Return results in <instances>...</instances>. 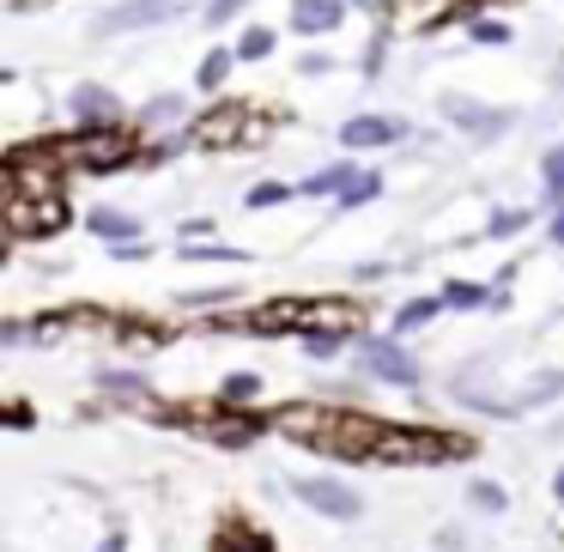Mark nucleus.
<instances>
[{
    "instance_id": "f257e3e1",
    "label": "nucleus",
    "mask_w": 564,
    "mask_h": 552,
    "mask_svg": "<svg viewBox=\"0 0 564 552\" xmlns=\"http://www.w3.org/2000/svg\"><path fill=\"white\" fill-rule=\"evenodd\" d=\"M273 431H285L292 443L316 455H340V462H377V437L382 425L365 413H346V407H285L273 413Z\"/></svg>"
},
{
    "instance_id": "f03ea898",
    "label": "nucleus",
    "mask_w": 564,
    "mask_h": 552,
    "mask_svg": "<svg viewBox=\"0 0 564 552\" xmlns=\"http://www.w3.org/2000/svg\"><path fill=\"white\" fill-rule=\"evenodd\" d=\"M467 437L449 431H406V425H382L377 437V462H401V467H437V462H462Z\"/></svg>"
},
{
    "instance_id": "7ed1b4c3",
    "label": "nucleus",
    "mask_w": 564,
    "mask_h": 552,
    "mask_svg": "<svg viewBox=\"0 0 564 552\" xmlns=\"http://www.w3.org/2000/svg\"><path fill=\"white\" fill-rule=\"evenodd\" d=\"M62 159L79 164V171H122V164L134 159V134H122L116 122H98V128H86V134L62 140Z\"/></svg>"
},
{
    "instance_id": "20e7f679",
    "label": "nucleus",
    "mask_w": 564,
    "mask_h": 552,
    "mask_svg": "<svg viewBox=\"0 0 564 552\" xmlns=\"http://www.w3.org/2000/svg\"><path fill=\"white\" fill-rule=\"evenodd\" d=\"M292 498L297 504H310L316 516H328V522H358V491L352 486H340V479H328V474H297L292 479Z\"/></svg>"
},
{
    "instance_id": "39448f33",
    "label": "nucleus",
    "mask_w": 564,
    "mask_h": 552,
    "mask_svg": "<svg viewBox=\"0 0 564 552\" xmlns=\"http://www.w3.org/2000/svg\"><path fill=\"white\" fill-rule=\"evenodd\" d=\"M62 147H19L7 152V183L19 195H55V171H62Z\"/></svg>"
},
{
    "instance_id": "423d86ee",
    "label": "nucleus",
    "mask_w": 564,
    "mask_h": 552,
    "mask_svg": "<svg viewBox=\"0 0 564 552\" xmlns=\"http://www.w3.org/2000/svg\"><path fill=\"white\" fill-rule=\"evenodd\" d=\"M67 213H62V195H7V231L13 237H50L62 231Z\"/></svg>"
},
{
    "instance_id": "0eeeda50",
    "label": "nucleus",
    "mask_w": 564,
    "mask_h": 552,
    "mask_svg": "<svg viewBox=\"0 0 564 552\" xmlns=\"http://www.w3.org/2000/svg\"><path fill=\"white\" fill-rule=\"evenodd\" d=\"M200 0H122V7H110V13L98 19V31H147V25H171V19L195 13Z\"/></svg>"
},
{
    "instance_id": "6e6552de",
    "label": "nucleus",
    "mask_w": 564,
    "mask_h": 552,
    "mask_svg": "<svg viewBox=\"0 0 564 552\" xmlns=\"http://www.w3.org/2000/svg\"><path fill=\"white\" fill-rule=\"evenodd\" d=\"M437 110L449 116L462 134H474V140H498L503 128H510V110H491V104H479V98H462V91H443L437 98Z\"/></svg>"
},
{
    "instance_id": "1a4fd4ad",
    "label": "nucleus",
    "mask_w": 564,
    "mask_h": 552,
    "mask_svg": "<svg viewBox=\"0 0 564 552\" xmlns=\"http://www.w3.org/2000/svg\"><path fill=\"white\" fill-rule=\"evenodd\" d=\"M249 134V116L237 110V104H225V110H207V116H195V128H188V140L195 147H237V140Z\"/></svg>"
},
{
    "instance_id": "9d476101",
    "label": "nucleus",
    "mask_w": 564,
    "mask_h": 552,
    "mask_svg": "<svg viewBox=\"0 0 564 552\" xmlns=\"http://www.w3.org/2000/svg\"><path fill=\"white\" fill-rule=\"evenodd\" d=\"M365 370H370V377H382V382H401V389H413V382H419L413 353H401L394 340H365Z\"/></svg>"
},
{
    "instance_id": "9b49d317",
    "label": "nucleus",
    "mask_w": 564,
    "mask_h": 552,
    "mask_svg": "<svg viewBox=\"0 0 564 552\" xmlns=\"http://www.w3.org/2000/svg\"><path fill=\"white\" fill-rule=\"evenodd\" d=\"M401 134H406L401 116H352V122L340 128V147L365 152V147H389V140H401Z\"/></svg>"
},
{
    "instance_id": "f8f14e48",
    "label": "nucleus",
    "mask_w": 564,
    "mask_h": 552,
    "mask_svg": "<svg viewBox=\"0 0 564 552\" xmlns=\"http://www.w3.org/2000/svg\"><path fill=\"white\" fill-rule=\"evenodd\" d=\"M346 0H292V31L304 37H322V31H340Z\"/></svg>"
},
{
    "instance_id": "ddd939ff",
    "label": "nucleus",
    "mask_w": 564,
    "mask_h": 552,
    "mask_svg": "<svg viewBox=\"0 0 564 552\" xmlns=\"http://www.w3.org/2000/svg\"><path fill=\"white\" fill-rule=\"evenodd\" d=\"M552 394H564V370H540V377H528L516 394H503V413L498 419H516V413H528V407L552 401Z\"/></svg>"
},
{
    "instance_id": "4468645a",
    "label": "nucleus",
    "mask_w": 564,
    "mask_h": 552,
    "mask_svg": "<svg viewBox=\"0 0 564 552\" xmlns=\"http://www.w3.org/2000/svg\"><path fill=\"white\" fill-rule=\"evenodd\" d=\"M86 225H91V237H104V243H134V237H140V219H134V213H122V207H98Z\"/></svg>"
},
{
    "instance_id": "2eb2a0df",
    "label": "nucleus",
    "mask_w": 564,
    "mask_h": 552,
    "mask_svg": "<svg viewBox=\"0 0 564 552\" xmlns=\"http://www.w3.org/2000/svg\"><path fill=\"white\" fill-rule=\"evenodd\" d=\"M249 328L256 334H280V328H304V304H292V297H280V304H261L256 316H249Z\"/></svg>"
},
{
    "instance_id": "dca6fc26",
    "label": "nucleus",
    "mask_w": 564,
    "mask_h": 552,
    "mask_svg": "<svg viewBox=\"0 0 564 552\" xmlns=\"http://www.w3.org/2000/svg\"><path fill=\"white\" fill-rule=\"evenodd\" d=\"M74 116H79L86 128H98V122H116V98H110L104 86H79V91H74Z\"/></svg>"
},
{
    "instance_id": "f3484780",
    "label": "nucleus",
    "mask_w": 564,
    "mask_h": 552,
    "mask_svg": "<svg viewBox=\"0 0 564 552\" xmlns=\"http://www.w3.org/2000/svg\"><path fill=\"white\" fill-rule=\"evenodd\" d=\"M200 431H207L213 443H225V450H243L261 431V419H200Z\"/></svg>"
},
{
    "instance_id": "a211bd4d",
    "label": "nucleus",
    "mask_w": 564,
    "mask_h": 552,
    "mask_svg": "<svg viewBox=\"0 0 564 552\" xmlns=\"http://www.w3.org/2000/svg\"><path fill=\"white\" fill-rule=\"evenodd\" d=\"M316 328H352L358 334V310L352 304H304V334Z\"/></svg>"
},
{
    "instance_id": "6ab92c4d",
    "label": "nucleus",
    "mask_w": 564,
    "mask_h": 552,
    "mask_svg": "<svg viewBox=\"0 0 564 552\" xmlns=\"http://www.w3.org/2000/svg\"><path fill=\"white\" fill-rule=\"evenodd\" d=\"M443 13H449V0H394L389 7L394 25H431V19H443Z\"/></svg>"
},
{
    "instance_id": "aec40b11",
    "label": "nucleus",
    "mask_w": 564,
    "mask_h": 552,
    "mask_svg": "<svg viewBox=\"0 0 564 552\" xmlns=\"http://www.w3.org/2000/svg\"><path fill=\"white\" fill-rule=\"evenodd\" d=\"M437 310H449V297H413V304H401V316H394V334H413V328H425Z\"/></svg>"
},
{
    "instance_id": "412c9836",
    "label": "nucleus",
    "mask_w": 564,
    "mask_h": 552,
    "mask_svg": "<svg viewBox=\"0 0 564 552\" xmlns=\"http://www.w3.org/2000/svg\"><path fill=\"white\" fill-rule=\"evenodd\" d=\"M346 183H352V164H328V171H316L304 183V195H340Z\"/></svg>"
},
{
    "instance_id": "4be33fe9",
    "label": "nucleus",
    "mask_w": 564,
    "mask_h": 552,
    "mask_svg": "<svg viewBox=\"0 0 564 552\" xmlns=\"http://www.w3.org/2000/svg\"><path fill=\"white\" fill-rule=\"evenodd\" d=\"M443 297H449L455 310H491V292H486V285H467V280L443 285Z\"/></svg>"
},
{
    "instance_id": "5701e85b",
    "label": "nucleus",
    "mask_w": 564,
    "mask_h": 552,
    "mask_svg": "<svg viewBox=\"0 0 564 552\" xmlns=\"http://www.w3.org/2000/svg\"><path fill=\"white\" fill-rule=\"evenodd\" d=\"M304 340L316 358H328V353H340V340H352V328H316V334H304Z\"/></svg>"
},
{
    "instance_id": "b1692460",
    "label": "nucleus",
    "mask_w": 564,
    "mask_h": 552,
    "mask_svg": "<svg viewBox=\"0 0 564 552\" xmlns=\"http://www.w3.org/2000/svg\"><path fill=\"white\" fill-rule=\"evenodd\" d=\"M98 389H116V394H147V382L134 370H98Z\"/></svg>"
},
{
    "instance_id": "393cba45",
    "label": "nucleus",
    "mask_w": 564,
    "mask_h": 552,
    "mask_svg": "<svg viewBox=\"0 0 564 552\" xmlns=\"http://www.w3.org/2000/svg\"><path fill=\"white\" fill-rule=\"evenodd\" d=\"M377 188H382V183H377V176H352V183H346V188H340V213H346V207H365V201H370V195H377Z\"/></svg>"
},
{
    "instance_id": "a878e982",
    "label": "nucleus",
    "mask_w": 564,
    "mask_h": 552,
    "mask_svg": "<svg viewBox=\"0 0 564 552\" xmlns=\"http://www.w3.org/2000/svg\"><path fill=\"white\" fill-rule=\"evenodd\" d=\"M225 74H231V55L213 50L207 62H200V86H207V91H213V86H225Z\"/></svg>"
},
{
    "instance_id": "bb28decb",
    "label": "nucleus",
    "mask_w": 564,
    "mask_h": 552,
    "mask_svg": "<svg viewBox=\"0 0 564 552\" xmlns=\"http://www.w3.org/2000/svg\"><path fill=\"white\" fill-rule=\"evenodd\" d=\"M280 201H292V188H285V183H256V188H249V207H280Z\"/></svg>"
},
{
    "instance_id": "cd10ccee",
    "label": "nucleus",
    "mask_w": 564,
    "mask_h": 552,
    "mask_svg": "<svg viewBox=\"0 0 564 552\" xmlns=\"http://www.w3.org/2000/svg\"><path fill=\"white\" fill-rule=\"evenodd\" d=\"M268 50H273V31H243V43H237V55H243V62H261Z\"/></svg>"
},
{
    "instance_id": "c85d7f7f",
    "label": "nucleus",
    "mask_w": 564,
    "mask_h": 552,
    "mask_svg": "<svg viewBox=\"0 0 564 552\" xmlns=\"http://www.w3.org/2000/svg\"><path fill=\"white\" fill-rule=\"evenodd\" d=\"M467 498H474L479 510H503V486H491V479H474V486H467Z\"/></svg>"
},
{
    "instance_id": "c756f323",
    "label": "nucleus",
    "mask_w": 564,
    "mask_h": 552,
    "mask_svg": "<svg viewBox=\"0 0 564 552\" xmlns=\"http://www.w3.org/2000/svg\"><path fill=\"white\" fill-rule=\"evenodd\" d=\"M546 195H552V201H564V147H558V152H546Z\"/></svg>"
},
{
    "instance_id": "7c9ffc66",
    "label": "nucleus",
    "mask_w": 564,
    "mask_h": 552,
    "mask_svg": "<svg viewBox=\"0 0 564 552\" xmlns=\"http://www.w3.org/2000/svg\"><path fill=\"white\" fill-rule=\"evenodd\" d=\"M522 225H528V213H516V207H503V213H498V219H491V225H486V237H510V231H522Z\"/></svg>"
},
{
    "instance_id": "2f4dec72",
    "label": "nucleus",
    "mask_w": 564,
    "mask_h": 552,
    "mask_svg": "<svg viewBox=\"0 0 564 552\" xmlns=\"http://www.w3.org/2000/svg\"><path fill=\"white\" fill-rule=\"evenodd\" d=\"M256 389H261V382L249 377V370H237V377H225V401H249Z\"/></svg>"
},
{
    "instance_id": "473e14b6",
    "label": "nucleus",
    "mask_w": 564,
    "mask_h": 552,
    "mask_svg": "<svg viewBox=\"0 0 564 552\" xmlns=\"http://www.w3.org/2000/svg\"><path fill=\"white\" fill-rule=\"evenodd\" d=\"M249 0H207V25H225V19H237Z\"/></svg>"
},
{
    "instance_id": "72a5a7b5",
    "label": "nucleus",
    "mask_w": 564,
    "mask_h": 552,
    "mask_svg": "<svg viewBox=\"0 0 564 552\" xmlns=\"http://www.w3.org/2000/svg\"><path fill=\"white\" fill-rule=\"evenodd\" d=\"M176 116H183V98H159L147 110V122H176Z\"/></svg>"
},
{
    "instance_id": "f704fd0d",
    "label": "nucleus",
    "mask_w": 564,
    "mask_h": 552,
    "mask_svg": "<svg viewBox=\"0 0 564 552\" xmlns=\"http://www.w3.org/2000/svg\"><path fill=\"white\" fill-rule=\"evenodd\" d=\"M188 261H249L243 249H195L188 243Z\"/></svg>"
},
{
    "instance_id": "c9c22d12",
    "label": "nucleus",
    "mask_w": 564,
    "mask_h": 552,
    "mask_svg": "<svg viewBox=\"0 0 564 552\" xmlns=\"http://www.w3.org/2000/svg\"><path fill=\"white\" fill-rule=\"evenodd\" d=\"M474 37H479V43H503L510 31H503V25H486V19H474Z\"/></svg>"
},
{
    "instance_id": "e433bc0d",
    "label": "nucleus",
    "mask_w": 564,
    "mask_h": 552,
    "mask_svg": "<svg viewBox=\"0 0 564 552\" xmlns=\"http://www.w3.org/2000/svg\"><path fill=\"white\" fill-rule=\"evenodd\" d=\"M552 243H564V213H558V219H552Z\"/></svg>"
},
{
    "instance_id": "4c0bfd02",
    "label": "nucleus",
    "mask_w": 564,
    "mask_h": 552,
    "mask_svg": "<svg viewBox=\"0 0 564 552\" xmlns=\"http://www.w3.org/2000/svg\"><path fill=\"white\" fill-rule=\"evenodd\" d=\"M552 79H558V98H564V62H558V74H552Z\"/></svg>"
},
{
    "instance_id": "58836bf2",
    "label": "nucleus",
    "mask_w": 564,
    "mask_h": 552,
    "mask_svg": "<svg viewBox=\"0 0 564 552\" xmlns=\"http://www.w3.org/2000/svg\"><path fill=\"white\" fill-rule=\"evenodd\" d=\"M552 486H558V498H564V467H558V479H552Z\"/></svg>"
}]
</instances>
